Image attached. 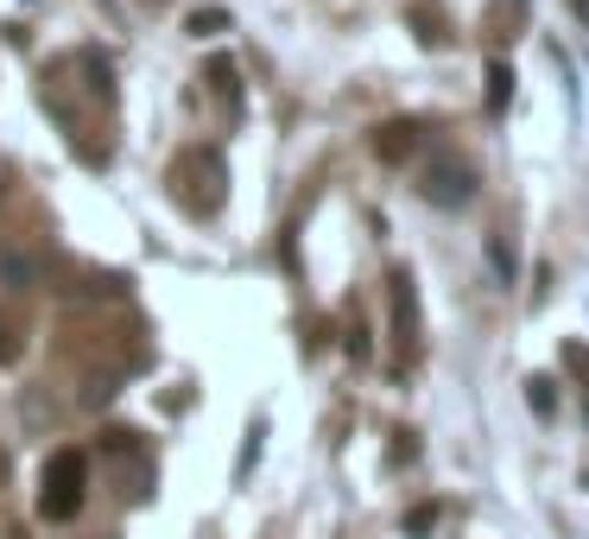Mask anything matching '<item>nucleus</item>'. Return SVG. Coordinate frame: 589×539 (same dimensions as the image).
Returning a JSON list of instances; mask_svg holds the SVG:
<instances>
[{"label": "nucleus", "instance_id": "nucleus-1", "mask_svg": "<svg viewBox=\"0 0 589 539\" xmlns=\"http://www.w3.org/2000/svg\"><path fill=\"white\" fill-rule=\"evenodd\" d=\"M83 483H89V457L83 451H52L45 457V470H39V514L52 520V527H64V520H77L83 514Z\"/></svg>", "mask_w": 589, "mask_h": 539}, {"label": "nucleus", "instance_id": "nucleus-2", "mask_svg": "<svg viewBox=\"0 0 589 539\" xmlns=\"http://www.w3.org/2000/svg\"><path fill=\"white\" fill-rule=\"evenodd\" d=\"M418 191H425V204H437V209H462L476 197V179H469V165H457V159H432L425 179H418Z\"/></svg>", "mask_w": 589, "mask_h": 539}, {"label": "nucleus", "instance_id": "nucleus-3", "mask_svg": "<svg viewBox=\"0 0 589 539\" xmlns=\"http://www.w3.org/2000/svg\"><path fill=\"white\" fill-rule=\"evenodd\" d=\"M418 133H425V121H381L374 128V159H386V165H406L412 153H418Z\"/></svg>", "mask_w": 589, "mask_h": 539}, {"label": "nucleus", "instance_id": "nucleus-4", "mask_svg": "<svg viewBox=\"0 0 589 539\" xmlns=\"http://www.w3.org/2000/svg\"><path fill=\"white\" fill-rule=\"evenodd\" d=\"M508 103H513V64H508V57H488V71H482V108H488V115H501Z\"/></svg>", "mask_w": 589, "mask_h": 539}, {"label": "nucleus", "instance_id": "nucleus-5", "mask_svg": "<svg viewBox=\"0 0 589 539\" xmlns=\"http://www.w3.org/2000/svg\"><path fill=\"white\" fill-rule=\"evenodd\" d=\"M406 20L418 26V45H432V52H437V45H450V32H444V13H437L432 0H412Z\"/></svg>", "mask_w": 589, "mask_h": 539}, {"label": "nucleus", "instance_id": "nucleus-6", "mask_svg": "<svg viewBox=\"0 0 589 539\" xmlns=\"http://www.w3.org/2000/svg\"><path fill=\"white\" fill-rule=\"evenodd\" d=\"M0 280L13 285V292H32V285H39V267H32L26 255H7L0 260Z\"/></svg>", "mask_w": 589, "mask_h": 539}, {"label": "nucleus", "instance_id": "nucleus-7", "mask_svg": "<svg viewBox=\"0 0 589 539\" xmlns=\"http://www.w3.org/2000/svg\"><path fill=\"white\" fill-rule=\"evenodd\" d=\"M222 26H229V13H222V7H197V13L184 20V32H190V39H216Z\"/></svg>", "mask_w": 589, "mask_h": 539}, {"label": "nucleus", "instance_id": "nucleus-8", "mask_svg": "<svg viewBox=\"0 0 589 539\" xmlns=\"http://www.w3.org/2000/svg\"><path fill=\"white\" fill-rule=\"evenodd\" d=\"M488 267H494V280L513 285V241L508 235H488Z\"/></svg>", "mask_w": 589, "mask_h": 539}, {"label": "nucleus", "instance_id": "nucleus-9", "mask_svg": "<svg viewBox=\"0 0 589 539\" xmlns=\"http://www.w3.org/2000/svg\"><path fill=\"white\" fill-rule=\"evenodd\" d=\"M526 407H533L538 419H552V412H558V394H552V375H533V381H526Z\"/></svg>", "mask_w": 589, "mask_h": 539}, {"label": "nucleus", "instance_id": "nucleus-10", "mask_svg": "<svg viewBox=\"0 0 589 539\" xmlns=\"http://www.w3.org/2000/svg\"><path fill=\"white\" fill-rule=\"evenodd\" d=\"M209 83H216V96H222V103H234V89H241V83H234V64H229V57H209Z\"/></svg>", "mask_w": 589, "mask_h": 539}, {"label": "nucleus", "instance_id": "nucleus-11", "mask_svg": "<svg viewBox=\"0 0 589 539\" xmlns=\"http://www.w3.org/2000/svg\"><path fill=\"white\" fill-rule=\"evenodd\" d=\"M260 438H266V425H254V432H248V444H241V457H234V483H248V470L260 463Z\"/></svg>", "mask_w": 589, "mask_h": 539}, {"label": "nucleus", "instance_id": "nucleus-12", "mask_svg": "<svg viewBox=\"0 0 589 539\" xmlns=\"http://www.w3.org/2000/svg\"><path fill=\"white\" fill-rule=\"evenodd\" d=\"M437 527V502H418V508L406 514V539H425Z\"/></svg>", "mask_w": 589, "mask_h": 539}, {"label": "nucleus", "instance_id": "nucleus-13", "mask_svg": "<svg viewBox=\"0 0 589 539\" xmlns=\"http://www.w3.org/2000/svg\"><path fill=\"white\" fill-rule=\"evenodd\" d=\"M20 362V331H13V317H0V368H13Z\"/></svg>", "mask_w": 589, "mask_h": 539}, {"label": "nucleus", "instance_id": "nucleus-14", "mask_svg": "<svg viewBox=\"0 0 589 539\" xmlns=\"http://www.w3.org/2000/svg\"><path fill=\"white\" fill-rule=\"evenodd\" d=\"M558 356H564V368H570L577 381H589V349H583V343H564Z\"/></svg>", "mask_w": 589, "mask_h": 539}, {"label": "nucleus", "instance_id": "nucleus-15", "mask_svg": "<svg viewBox=\"0 0 589 539\" xmlns=\"http://www.w3.org/2000/svg\"><path fill=\"white\" fill-rule=\"evenodd\" d=\"M342 349H349L356 362H368V356H374V343H368V331H361V324H349V336H342Z\"/></svg>", "mask_w": 589, "mask_h": 539}, {"label": "nucleus", "instance_id": "nucleus-16", "mask_svg": "<svg viewBox=\"0 0 589 539\" xmlns=\"http://www.w3.org/2000/svg\"><path fill=\"white\" fill-rule=\"evenodd\" d=\"M102 400H114V375H96L89 394H83V407H102Z\"/></svg>", "mask_w": 589, "mask_h": 539}, {"label": "nucleus", "instance_id": "nucleus-17", "mask_svg": "<svg viewBox=\"0 0 589 539\" xmlns=\"http://www.w3.org/2000/svg\"><path fill=\"white\" fill-rule=\"evenodd\" d=\"M102 444L114 451V457H128V451H133V432H128V425H108V432H102Z\"/></svg>", "mask_w": 589, "mask_h": 539}, {"label": "nucleus", "instance_id": "nucleus-18", "mask_svg": "<svg viewBox=\"0 0 589 539\" xmlns=\"http://www.w3.org/2000/svg\"><path fill=\"white\" fill-rule=\"evenodd\" d=\"M418 457V444H412V432H400V444H393V463H412Z\"/></svg>", "mask_w": 589, "mask_h": 539}, {"label": "nucleus", "instance_id": "nucleus-19", "mask_svg": "<svg viewBox=\"0 0 589 539\" xmlns=\"http://www.w3.org/2000/svg\"><path fill=\"white\" fill-rule=\"evenodd\" d=\"M570 7H577V20H589V0H570Z\"/></svg>", "mask_w": 589, "mask_h": 539}]
</instances>
